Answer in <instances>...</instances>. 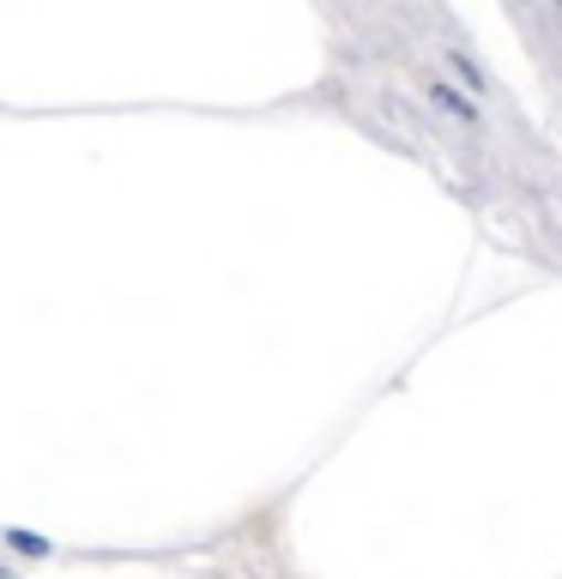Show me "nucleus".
I'll return each mask as SVG.
<instances>
[{
  "mask_svg": "<svg viewBox=\"0 0 562 579\" xmlns=\"http://www.w3.org/2000/svg\"><path fill=\"white\" fill-rule=\"evenodd\" d=\"M430 103H436V109H448L454 121H484V109L459 92V85H430Z\"/></svg>",
  "mask_w": 562,
  "mask_h": 579,
  "instance_id": "1",
  "label": "nucleus"
}]
</instances>
